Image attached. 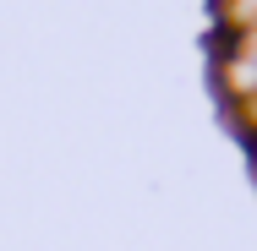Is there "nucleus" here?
<instances>
[{
	"instance_id": "20e7f679",
	"label": "nucleus",
	"mask_w": 257,
	"mask_h": 251,
	"mask_svg": "<svg viewBox=\"0 0 257 251\" xmlns=\"http://www.w3.org/2000/svg\"><path fill=\"white\" fill-rule=\"evenodd\" d=\"M224 115H230V126H235V131H241L246 142L257 137V99H246V104H230Z\"/></svg>"
},
{
	"instance_id": "39448f33",
	"label": "nucleus",
	"mask_w": 257,
	"mask_h": 251,
	"mask_svg": "<svg viewBox=\"0 0 257 251\" xmlns=\"http://www.w3.org/2000/svg\"><path fill=\"white\" fill-rule=\"evenodd\" d=\"M241 55H252V60H257V28H246V33H241Z\"/></svg>"
},
{
	"instance_id": "f257e3e1",
	"label": "nucleus",
	"mask_w": 257,
	"mask_h": 251,
	"mask_svg": "<svg viewBox=\"0 0 257 251\" xmlns=\"http://www.w3.org/2000/svg\"><path fill=\"white\" fill-rule=\"evenodd\" d=\"M213 88H219L224 109H230V104H246V99H257V60H252V55H235V60L213 66Z\"/></svg>"
},
{
	"instance_id": "f03ea898",
	"label": "nucleus",
	"mask_w": 257,
	"mask_h": 251,
	"mask_svg": "<svg viewBox=\"0 0 257 251\" xmlns=\"http://www.w3.org/2000/svg\"><path fill=\"white\" fill-rule=\"evenodd\" d=\"M235 55H241V28L213 22V33H208V60H213V66H224V60H235Z\"/></svg>"
},
{
	"instance_id": "7ed1b4c3",
	"label": "nucleus",
	"mask_w": 257,
	"mask_h": 251,
	"mask_svg": "<svg viewBox=\"0 0 257 251\" xmlns=\"http://www.w3.org/2000/svg\"><path fill=\"white\" fill-rule=\"evenodd\" d=\"M213 22H230V28H257V0H213Z\"/></svg>"
}]
</instances>
